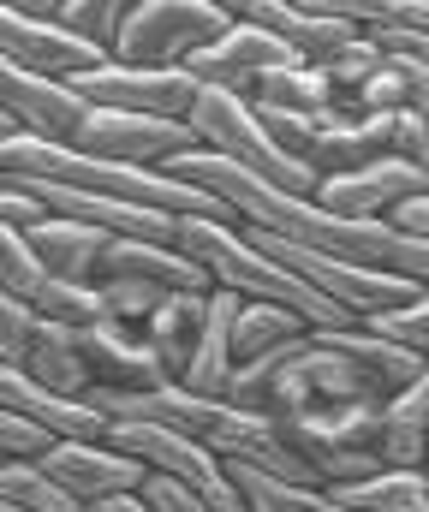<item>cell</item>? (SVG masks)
Masks as SVG:
<instances>
[{"label": "cell", "instance_id": "cell-8", "mask_svg": "<svg viewBox=\"0 0 429 512\" xmlns=\"http://www.w3.org/2000/svg\"><path fill=\"white\" fill-rule=\"evenodd\" d=\"M90 114H96V108H90V96H84L78 84L36 78V72H18V66H0V131H24V137L78 149Z\"/></svg>", "mask_w": 429, "mask_h": 512}, {"label": "cell", "instance_id": "cell-42", "mask_svg": "<svg viewBox=\"0 0 429 512\" xmlns=\"http://www.w3.org/2000/svg\"><path fill=\"white\" fill-rule=\"evenodd\" d=\"M316 512H364V507H346V501H334V495H322V501H316Z\"/></svg>", "mask_w": 429, "mask_h": 512}, {"label": "cell", "instance_id": "cell-3", "mask_svg": "<svg viewBox=\"0 0 429 512\" xmlns=\"http://www.w3.org/2000/svg\"><path fill=\"white\" fill-rule=\"evenodd\" d=\"M185 126L197 131V149H209V155H221V161H239L245 173L281 185L292 197H316V185H322L310 167H298L281 149V137L269 131V120H263L245 96H233V90H203Z\"/></svg>", "mask_w": 429, "mask_h": 512}, {"label": "cell", "instance_id": "cell-25", "mask_svg": "<svg viewBox=\"0 0 429 512\" xmlns=\"http://www.w3.org/2000/svg\"><path fill=\"white\" fill-rule=\"evenodd\" d=\"M42 12H48L60 30H72L78 42H90V48H102V54L114 60L120 24H126V0H42Z\"/></svg>", "mask_w": 429, "mask_h": 512}, {"label": "cell", "instance_id": "cell-29", "mask_svg": "<svg viewBox=\"0 0 429 512\" xmlns=\"http://www.w3.org/2000/svg\"><path fill=\"white\" fill-rule=\"evenodd\" d=\"M36 316L54 322V328H96V322H108V298H102V286L48 280L42 298H36Z\"/></svg>", "mask_w": 429, "mask_h": 512}, {"label": "cell", "instance_id": "cell-34", "mask_svg": "<svg viewBox=\"0 0 429 512\" xmlns=\"http://www.w3.org/2000/svg\"><path fill=\"white\" fill-rule=\"evenodd\" d=\"M48 221H54L48 197H42L30 179H12V173H0V227H12V233H42Z\"/></svg>", "mask_w": 429, "mask_h": 512}, {"label": "cell", "instance_id": "cell-13", "mask_svg": "<svg viewBox=\"0 0 429 512\" xmlns=\"http://www.w3.org/2000/svg\"><path fill=\"white\" fill-rule=\"evenodd\" d=\"M48 477L84 512L114 501V495H138L143 483H149V471L132 453H120L114 441H60L54 459H48Z\"/></svg>", "mask_w": 429, "mask_h": 512}, {"label": "cell", "instance_id": "cell-12", "mask_svg": "<svg viewBox=\"0 0 429 512\" xmlns=\"http://www.w3.org/2000/svg\"><path fill=\"white\" fill-rule=\"evenodd\" d=\"M281 66H310V60H298L281 36H269L263 24L233 18V30H227V36H215V42H209L185 72H191L203 90H233V96H245L257 78H269V72H281Z\"/></svg>", "mask_w": 429, "mask_h": 512}, {"label": "cell", "instance_id": "cell-15", "mask_svg": "<svg viewBox=\"0 0 429 512\" xmlns=\"http://www.w3.org/2000/svg\"><path fill=\"white\" fill-rule=\"evenodd\" d=\"M233 18L263 24L269 36H281L286 48H292L298 60H310V66H316L322 54H334L346 36H358V24L340 18L334 0H233Z\"/></svg>", "mask_w": 429, "mask_h": 512}, {"label": "cell", "instance_id": "cell-7", "mask_svg": "<svg viewBox=\"0 0 429 512\" xmlns=\"http://www.w3.org/2000/svg\"><path fill=\"white\" fill-rule=\"evenodd\" d=\"M108 54L78 42L72 30H60L42 0H18V6H0V66H18V72H36V78H60V84H78L84 72H96Z\"/></svg>", "mask_w": 429, "mask_h": 512}, {"label": "cell", "instance_id": "cell-31", "mask_svg": "<svg viewBox=\"0 0 429 512\" xmlns=\"http://www.w3.org/2000/svg\"><path fill=\"white\" fill-rule=\"evenodd\" d=\"M60 447L54 429H42L24 411H0V465H48Z\"/></svg>", "mask_w": 429, "mask_h": 512}, {"label": "cell", "instance_id": "cell-5", "mask_svg": "<svg viewBox=\"0 0 429 512\" xmlns=\"http://www.w3.org/2000/svg\"><path fill=\"white\" fill-rule=\"evenodd\" d=\"M251 239L275 256V262H286L304 286H316L322 298H334L340 310H352L358 322H376V316L406 310L412 298H424V286H418V280H406V274H388V268H370V262H352V256L310 251V245H292V239L257 233V227H251Z\"/></svg>", "mask_w": 429, "mask_h": 512}, {"label": "cell", "instance_id": "cell-22", "mask_svg": "<svg viewBox=\"0 0 429 512\" xmlns=\"http://www.w3.org/2000/svg\"><path fill=\"white\" fill-rule=\"evenodd\" d=\"M388 66V54H382V42L370 36V30H358V36H346L334 54H322L316 60V72L328 78V90H334V108L340 114H358V96L370 90V78Z\"/></svg>", "mask_w": 429, "mask_h": 512}, {"label": "cell", "instance_id": "cell-10", "mask_svg": "<svg viewBox=\"0 0 429 512\" xmlns=\"http://www.w3.org/2000/svg\"><path fill=\"white\" fill-rule=\"evenodd\" d=\"M429 197V179L412 155H382V161H364V167H346L334 179L316 185V203L346 215V221H388L400 203Z\"/></svg>", "mask_w": 429, "mask_h": 512}, {"label": "cell", "instance_id": "cell-40", "mask_svg": "<svg viewBox=\"0 0 429 512\" xmlns=\"http://www.w3.org/2000/svg\"><path fill=\"white\" fill-rule=\"evenodd\" d=\"M388 227H400V233H412V239H429V197L400 203V209L388 215Z\"/></svg>", "mask_w": 429, "mask_h": 512}, {"label": "cell", "instance_id": "cell-26", "mask_svg": "<svg viewBox=\"0 0 429 512\" xmlns=\"http://www.w3.org/2000/svg\"><path fill=\"white\" fill-rule=\"evenodd\" d=\"M227 471H233V483H239V501L245 512H316V489H298V483H286L275 471H257V465H233L227 459Z\"/></svg>", "mask_w": 429, "mask_h": 512}, {"label": "cell", "instance_id": "cell-36", "mask_svg": "<svg viewBox=\"0 0 429 512\" xmlns=\"http://www.w3.org/2000/svg\"><path fill=\"white\" fill-rule=\"evenodd\" d=\"M102 298H108V322H126V328H149V316L167 304V292L138 286V280H114L102 286Z\"/></svg>", "mask_w": 429, "mask_h": 512}, {"label": "cell", "instance_id": "cell-21", "mask_svg": "<svg viewBox=\"0 0 429 512\" xmlns=\"http://www.w3.org/2000/svg\"><path fill=\"white\" fill-rule=\"evenodd\" d=\"M24 376H36V382L54 387V393H72V399H90L96 393V376H90V358H84L78 334L72 328H54V322H42V340H36V352L24 364Z\"/></svg>", "mask_w": 429, "mask_h": 512}, {"label": "cell", "instance_id": "cell-18", "mask_svg": "<svg viewBox=\"0 0 429 512\" xmlns=\"http://www.w3.org/2000/svg\"><path fill=\"white\" fill-rule=\"evenodd\" d=\"M30 245L36 256L48 262V274L54 280H72V286H96V274H102V256H108V233L102 227H84V221H72V215H54L42 233H30Z\"/></svg>", "mask_w": 429, "mask_h": 512}, {"label": "cell", "instance_id": "cell-44", "mask_svg": "<svg viewBox=\"0 0 429 512\" xmlns=\"http://www.w3.org/2000/svg\"><path fill=\"white\" fill-rule=\"evenodd\" d=\"M0 512H24V507H0Z\"/></svg>", "mask_w": 429, "mask_h": 512}, {"label": "cell", "instance_id": "cell-32", "mask_svg": "<svg viewBox=\"0 0 429 512\" xmlns=\"http://www.w3.org/2000/svg\"><path fill=\"white\" fill-rule=\"evenodd\" d=\"M340 18L358 30H424L429 36V0H334Z\"/></svg>", "mask_w": 429, "mask_h": 512}, {"label": "cell", "instance_id": "cell-33", "mask_svg": "<svg viewBox=\"0 0 429 512\" xmlns=\"http://www.w3.org/2000/svg\"><path fill=\"white\" fill-rule=\"evenodd\" d=\"M42 340V316L24 298H0V370H24Z\"/></svg>", "mask_w": 429, "mask_h": 512}, {"label": "cell", "instance_id": "cell-2", "mask_svg": "<svg viewBox=\"0 0 429 512\" xmlns=\"http://www.w3.org/2000/svg\"><path fill=\"white\" fill-rule=\"evenodd\" d=\"M179 251L197 256L221 292H239V298H257V304H281L304 328H364L352 310H340L334 298H322L316 286H304L286 262H275V256L251 239V227L179 221Z\"/></svg>", "mask_w": 429, "mask_h": 512}, {"label": "cell", "instance_id": "cell-14", "mask_svg": "<svg viewBox=\"0 0 429 512\" xmlns=\"http://www.w3.org/2000/svg\"><path fill=\"white\" fill-rule=\"evenodd\" d=\"M72 334L90 358L96 393H155V387H167V370H161L155 346L143 340V328L96 322V328H72Z\"/></svg>", "mask_w": 429, "mask_h": 512}, {"label": "cell", "instance_id": "cell-28", "mask_svg": "<svg viewBox=\"0 0 429 512\" xmlns=\"http://www.w3.org/2000/svg\"><path fill=\"white\" fill-rule=\"evenodd\" d=\"M48 280H54V274H48V262L36 256L30 233L0 227V298H24V304H36Z\"/></svg>", "mask_w": 429, "mask_h": 512}, {"label": "cell", "instance_id": "cell-9", "mask_svg": "<svg viewBox=\"0 0 429 512\" xmlns=\"http://www.w3.org/2000/svg\"><path fill=\"white\" fill-rule=\"evenodd\" d=\"M78 90L90 96V108H120V114H161V120H191L203 84L185 66H126V60H102L96 72L78 78Z\"/></svg>", "mask_w": 429, "mask_h": 512}, {"label": "cell", "instance_id": "cell-19", "mask_svg": "<svg viewBox=\"0 0 429 512\" xmlns=\"http://www.w3.org/2000/svg\"><path fill=\"white\" fill-rule=\"evenodd\" d=\"M203 316H209V292H173V298L149 316L143 340L155 346V358H161L167 382H185L191 352H197V334H203Z\"/></svg>", "mask_w": 429, "mask_h": 512}, {"label": "cell", "instance_id": "cell-39", "mask_svg": "<svg viewBox=\"0 0 429 512\" xmlns=\"http://www.w3.org/2000/svg\"><path fill=\"white\" fill-rule=\"evenodd\" d=\"M370 36L382 42V54H400V60L429 66V36H424V30H370Z\"/></svg>", "mask_w": 429, "mask_h": 512}, {"label": "cell", "instance_id": "cell-27", "mask_svg": "<svg viewBox=\"0 0 429 512\" xmlns=\"http://www.w3.org/2000/svg\"><path fill=\"white\" fill-rule=\"evenodd\" d=\"M0 507H24V512H84L54 477L48 465H0Z\"/></svg>", "mask_w": 429, "mask_h": 512}, {"label": "cell", "instance_id": "cell-16", "mask_svg": "<svg viewBox=\"0 0 429 512\" xmlns=\"http://www.w3.org/2000/svg\"><path fill=\"white\" fill-rule=\"evenodd\" d=\"M0 411H24L42 429H54L60 441H108V429H114V417L96 399L54 393V387H42L24 370H0Z\"/></svg>", "mask_w": 429, "mask_h": 512}, {"label": "cell", "instance_id": "cell-41", "mask_svg": "<svg viewBox=\"0 0 429 512\" xmlns=\"http://www.w3.org/2000/svg\"><path fill=\"white\" fill-rule=\"evenodd\" d=\"M90 512H155V501H149V495H114V501H102V507H90Z\"/></svg>", "mask_w": 429, "mask_h": 512}, {"label": "cell", "instance_id": "cell-38", "mask_svg": "<svg viewBox=\"0 0 429 512\" xmlns=\"http://www.w3.org/2000/svg\"><path fill=\"white\" fill-rule=\"evenodd\" d=\"M143 495L155 501V512H215L209 501H197V495H191L185 483H173V477H149Z\"/></svg>", "mask_w": 429, "mask_h": 512}, {"label": "cell", "instance_id": "cell-6", "mask_svg": "<svg viewBox=\"0 0 429 512\" xmlns=\"http://www.w3.org/2000/svg\"><path fill=\"white\" fill-rule=\"evenodd\" d=\"M108 441H114L120 453H132L149 477H173V483H185L197 501H209L215 512H245L227 459H221L215 447H203L197 435H179V429H161V423H143V417H114Z\"/></svg>", "mask_w": 429, "mask_h": 512}, {"label": "cell", "instance_id": "cell-35", "mask_svg": "<svg viewBox=\"0 0 429 512\" xmlns=\"http://www.w3.org/2000/svg\"><path fill=\"white\" fill-rule=\"evenodd\" d=\"M364 328L382 334V340H394V346H406V352H418V358H429V292L412 298L406 310H388V316L364 322Z\"/></svg>", "mask_w": 429, "mask_h": 512}, {"label": "cell", "instance_id": "cell-20", "mask_svg": "<svg viewBox=\"0 0 429 512\" xmlns=\"http://www.w3.org/2000/svg\"><path fill=\"white\" fill-rule=\"evenodd\" d=\"M370 382L382 387L388 399L400 393V387H412L418 382V370H424V358L418 352H406V346H394V340H382V334H370V328H322Z\"/></svg>", "mask_w": 429, "mask_h": 512}, {"label": "cell", "instance_id": "cell-4", "mask_svg": "<svg viewBox=\"0 0 429 512\" xmlns=\"http://www.w3.org/2000/svg\"><path fill=\"white\" fill-rule=\"evenodd\" d=\"M227 30H233V0H126L114 60H126V66H191Z\"/></svg>", "mask_w": 429, "mask_h": 512}, {"label": "cell", "instance_id": "cell-17", "mask_svg": "<svg viewBox=\"0 0 429 512\" xmlns=\"http://www.w3.org/2000/svg\"><path fill=\"white\" fill-rule=\"evenodd\" d=\"M114 280H138V286H155L167 298L173 292H215V280L197 256H185L179 245H149V239H114L108 245L96 286H114Z\"/></svg>", "mask_w": 429, "mask_h": 512}, {"label": "cell", "instance_id": "cell-30", "mask_svg": "<svg viewBox=\"0 0 429 512\" xmlns=\"http://www.w3.org/2000/svg\"><path fill=\"white\" fill-rule=\"evenodd\" d=\"M370 453L382 459V471H424L429 465V435L382 411L376 429H370Z\"/></svg>", "mask_w": 429, "mask_h": 512}, {"label": "cell", "instance_id": "cell-24", "mask_svg": "<svg viewBox=\"0 0 429 512\" xmlns=\"http://www.w3.org/2000/svg\"><path fill=\"white\" fill-rule=\"evenodd\" d=\"M310 328L281 310V304H257V298H245L239 304V322H233V358L239 364H257V358H269V352H281L292 340H304Z\"/></svg>", "mask_w": 429, "mask_h": 512}, {"label": "cell", "instance_id": "cell-23", "mask_svg": "<svg viewBox=\"0 0 429 512\" xmlns=\"http://www.w3.org/2000/svg\"><path fill=\"white\" fill-rule=\"evenodd\" d=\"M245 102L251 108H281V114H340L334 90H328V78L316 66H281V72L257 78L245 90Z\"/></svg>", "mask_w": 429, "mask_h": 512}, {"label": "cell", "instance_id": "cell-37", "mask_svg": "<svg viewBox=\"0 0 429 512\" xmlns=\"http://www.w3.org/2000/svg\"><path fill=\"white\" fill-rule=\"evenodd\" d=\"M388 417H400V423H412V429L429 435V358H424V370H418V382L400 387V393L388 399Z\"/></svg>", "mask_w": 429, "mask_h": 512}, {"label": "cell", "instance_id": "cell-11", "mask_svg": "<svg viewBox=\"0 0 429 512\" xmlns=\"http://www.w3.org/2000/svg\"><path fill=\"white\" fill-rule=\"evenodd\" d=\"M78 149L108 155V161H132V167H167V161H179V155L197 149V131L185 126V120H161V114L96 108L84 137H78Z\"/></svg>", "mask_w": 429, "mask_h": 512}, {"label": "cell", "instance_id": "cell-1", "mask_svg": "<svg viewBox=\"0 0 429 512\" xmlns=\"http://www.w3.org/2000/svg\"><path fill=\"white\" fill-rule=\"evenodd\" d=\"M0 173L12 179H48V185H72V191H96V197H120L161 209L173 221H221V227H245L233 203L209 197L191 179H173L167 167H132V161H108L90 149H66V143H42L24 131H0Z\"/></svg>", "mask_w": 429, "mask_h": 512}, {"label": "cell", "instance_id": "cell-43", "mask_svg": "<svg viewBox=\"0 0 429 512\" xmlns=\"http://www.w3.org/2000/svg\"><path fill=\"white\" fill-rule=\"evenodd\" d=\"M412 161H418V167H424V179H429V137H424V149H418V155H412Z\"/></svg>", "mask_w": 429, "mask_h": 512}]
</instances>
